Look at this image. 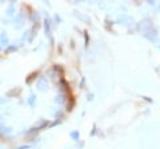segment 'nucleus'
<instances>
[{
	"label": "nucleus",
	"instance_id": "1",
	"mask_svg": "<svg viewBox=\"0 0 160 149\" xmlns=\"http://www.w3.org/2000/svg\"><path fill=\"white\" fill-rule=\"evenodd\" d=\"M46 77H40V80H39V83H37V87H39V89L40 91H46Z\"/></svg>",
	"mask_w": 160,
	"mask_h": 149
},
{
	"label": "nucleus",
	"instance_id": "2",
	"mask_svg": "<svg viewBox=\"0 0 160 149\" xmlns=\"http://www.w3.org/2000/svg\"><path fill=\"white\" fill-rule=\"evenodd\" d=\"M70 136H71V138H72V140H75V141H78V140H79V132H78V130L71 132Z\"/></svg>",
	"mask_w": 160,
	"mask_h": 149
},
{
	"label": "nucleus",
	"instance_id": "3",
	"mask_svg": "<svg viewBox=\"0 0 160 149\" xmlns=\"http://www.w3.org/2000/svg\"><path fill=\"white\" fill-rule=\"evenodd\" d=\"M35 100H36V97L33 95H31L29 96V99H28V104H29L31 107H33V105H35Z\"/></svg>",
	"mask_w": 160,
	"mask_h": 149
},
{
	"label": "nucleus",
	"instance_id": "4",
	"mask_svg": "<svg viewBox=\"0 0 160 149\" xmlns=\"http://www.w3.org/2000/svg\"><path fill=\"white\" fill-rule=\"evenodd\" d=\"M0 39H1V43H3V45H7V41H8V39L7 36L4 33H1V36H0Z\"/></svg>",
	"mask_w": 160,
	"mask_h": 149
},
{
	"label": "nucleus",
	"instance_id": "5",
	"mask_svg": "<svg viewBox=\"0 0 160 149\" xmlns=\"http://www.w3.org/2000/svg\"><path fill=\"white\" fill-rule=\"evenodd\" d=\"M16 49V45H11L7 48V52H11V51H15Z\"/></svg>",
	"mask_w": 160,
	"mask_h": 149
}]
</instances>
